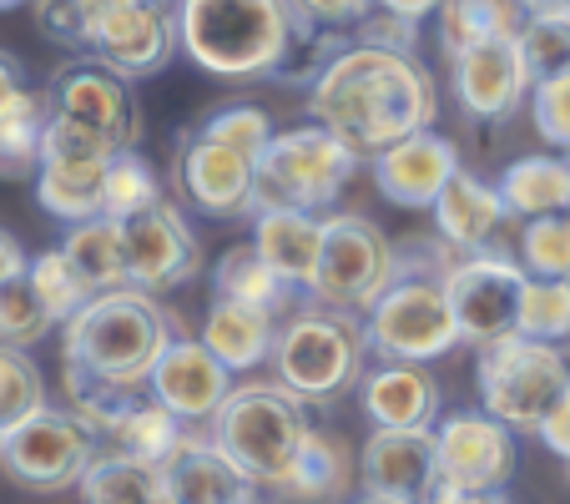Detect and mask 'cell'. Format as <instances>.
I'll return each instance as SVG.
<instances>
[{
  "mask_svg": "<svg viewBox=\"0 0 570 504\" xmlns=\"http://www.w3.org/2000/svg\"><path fill=\"white\" fill-rule=\"evenodd\" d=\"M308 111L318 127H328L358 161H374L394 141L430 131L440 117L434 76L414 51L354 41L328 56L308 87Z\"/></svg>",
  "mask_w": 570,
  "mask_h": 504,
  "instance_id": "obj_1",
  "label": "cell"
},
{
  "mask_svg": "<svg viewBox=\"0 0 570 504\" xmlns=\"http://www.w3.org/2000/svg\"><path fill=\"white\" fill-rule=\"evenodd\" d=\"M177 344L173 318L157 293L111 288L97 293L81 313L61 323L66 394H111V388H147L151 368Z\"/></svg>",
  "mask_w": 570,
  "mask_h": 504,
  "instance_id": "obj_2",
  "label": "cell"
},
{
  "mask_svg": "<svg viewBox=\"0 0 570 504\" xmlns=\"http://www.w3.org/2000/svg\"><path fill=\"white\" fill-rule=\"evenodd\" d=\"M298 26L288 0H177L183 56L223 81L283 71Z\"/></svg>",
  "mask_w": 570,
  "mask_h": 504,
  "instance_id": "obj_3",
  "label": "cell"
},
{
  "mask_svg": "<svg viewBox=\"0 0 570 504\" xmlns=\"http://www.w3.org/2000/svg\"><path fill=\"white\" fill-rule=\"evenodd\" d=\"M207 429L258 490H283L308 439L318 434L308 424V404L293 388H283L278 378L273 384H237Z\"/></svg>",
  "mask_w": 570,
  "mask_h": 504,
  "instance_id": "obj_4",
  "label": "cell"
},
{
  "mask_svg": "<svg viewBox=\"0 0 570 504\" xmlns=\"http://www.w3.org/2000/svg\"><path fill=\"white\" fill-rule=\"evenodd\" d=\"M368 333L358 313L338 308H303L288 323H278V344H273V378L303 398V404H328L348 394L364 378Z\"/></svg>",
  "mask_w": 570,
  "mask_h": 504,
  "instance_id": "obj_5",
  "label": "cell"
},
{
  "mask_svg": "<svg viewBox=\"0 0 570 504\" xmlns=\"http://www.w3.org/2000/svg\"><path fill=\"white\" fill-rule=\"evenodd\" d=\"M474 388L484 414H495L505 429L540 434L546 414L570 388V364L560 344H540L525 333H510L490 348H474Z\"/></svg>",
  "mask_w": 570,
  "mask_h": 504,
  "instance_id": "obj_6",
  "label": "cell"
},
{
  "mask_svg": "<svg viewBox=\"0 0 570 504\" xmlns=\"http://www.w3.org/2000/svg\"><path fill=\"white\" fill-rule=\"evenodd\" d=\"M368 354L384 364H434L450 348H460V323H454L444 273H399L389 293L364 313Z\"/></svg>",
  "mask_w": 570,
  "mask_h": 504,
  "instance_id": "obj_7",
  "label": "cell"
},
{
  "mask_svg": "<svg viewBox=\"0 0 570 504\" xmlns=\"http://www.w3.org/2000/svg\"><path fill=\"white\" fill-rule=\"evenodd\" d=\"M399 273H404L399 268V253L379 223H368L364 213L323 217V253H318V273H313V288H308V298L318 308H338V313H358L364 318L389 293V283Z\"/></svg>",
  "mask_w": 570,
  "mask_h": 504,
  "instance_id": "obj_8",
  "label": "cell"
},
{
  "mask_svg": "<svg viewBox=\"0 0 570 504\" xmlns=\"http://www.w3.org/2000/svg\"><path fill=\"white\" fill-rule=\"evenodd\" d=\"M358 172V157L334 137L328 127L273 131L268 151L258 157V213L263 207H298V213H323L344 192V182Z\"/></svg>",
  "mask_w": 570,
  "mask_h": 504,
  "instance_id": "obj_9",
  "label": "cell"
},
{
  "mask_svg": "<svg viewBox=\"0 0 570 504\" xmlns=\"http://www.w3.org/2000/svg\"><path fill=\"white\" fill-rule=\"evenodd\" d=\"M111 157H117L111 141H101L97 131L76 127V121L51 111V127H46V141H41V167H36V202L51 217H61L66 227L107 217Z\"/></svg>",
  "mask_w": 570,
  "mask_h": 504,
  "instance_id": "obj_10",
  "label": "cell"
},
{
  "mask_svg": "<svg viewBox=\"0 0 570 504\" xmlns=\"http://www.w3.org/2000/svg\"><path fill=\"white\" fill-rule=\"evenodd\" d=\"M101 444L97 434L71 414V408H51L31 414L26 424H16L0 444V470L11 474L21 490L36 494H61V490H81L87 470L97 464Z\"/></svg>",
  "mask_w": 570,
  "mask_h": 504,
  "instance_id": "obj_11",
  "label": "cell"
},
{
  "mask_svg": "<svg viewBox=\"0 0 570 504\" xmlns=\"http://www.w3.org/2000/svg\"><path fill=\"white\" fill-rule=\"evenodd\" d=\"M530 273L520 258L505 253H464L444 268V293H450L460 338L474 348H490L510 333H520V303H525Z\"/></svg>",
  "mask_w": 570,
  "mask_h": 504,
  "instance_id": "obj_12",
  "label": "cell"
},
{
  "mask_svg": "<svg viewBox=\"0 0 570 504\" xmlns=\"http://www.w3.org/2000/svg\"><path fill=\"white\" fill-rule=\"evenodd\" d=\"M434 459L440 484L464 494H505L515 474V429H505L484 408H460L434 424Z\"/></svg>",
  "mask_w": 570,
  "mask_h": 504,
  "instance_id": "obj_13",
  "label": "cell"
},
{
  "mask_svg": "<svg viewBox=\"0 0 570 504\" xmlns=\"http://www.w3.org/2000/svg\"><path fill=\"white\" fill-rule=\"evenodd\" d=\"M121 243H127V268L131 288L141 293H173L203 268V247H197L187 217L173 202H157L147 213L121 223Z\"/></svg>",
  "mask_w": 570,
  "mask_h": 504,
  "instance_id": "obj_14",
  "label": "cell"
},
{
  "mask_svg": "<svg viewBox=\"0 0 570 504\" xmlns=\"http://www.w3.org/2000/svg\"><path fill=\"white\" fill-rule=\"evenodd\" d=\"M51 111L76 127L97 131L101 141H111L117 151H131L137 147V131H141V117H137V101H131V87L127 76L107 71L101 61H81V66H66L61 76L51 81Z\"/></svg>",
  "mask_w": 570,
  "mask_h": 504,
  "instance_id": "obj_15",
  "label": "cell"
},
{
  "mask_svg": "<svg viewBox=\"0 0 570 504\" xmlns=\"http://www.w3.org/2000/svg\"><path fill=\"white\" fill-rule=\"evenodd\" d=\"M87 51L107 71L127 76V81L151 76L173 61V51H183V41H177V11H167V0H131V6H121L107 21L91 26Z\"/></svg>",
  "mask_w": 570,
  "mask_h": 504,
  "instance_id": "obj_16",
  "label": "cell"
},
{
  "mask_svg": "<svg viewBox=\"0 0 570 504\" xmlns=\"http://www.w3.org/2000/svg\"><path fill=\"white\" fill-rule=\"evenodd\" d=\"M233 378L237 374L203 338H177V344L157 358V368H151L147 394L157 398L167 414L183 418L187 429H203V424H213V418L223 414L227 394L237 388Z\"/></svg>",
  "mask_w": 570,
  "mask_h": 504,
  "instance_id": "obj_17",
  "label": "cell"
},
{
  "mask_svg": "<svg viewBox=\"0 0 570 504\" xmlns=\"http://www.w3.org/2000/svg\"><path fill=\"white\" fill-rule=\"evenodd\" d=\"M177 182L187 202L207 217H243L258 213V157L227 147V141L197 131L177 157Z\"/></svg>",
  "mask_w": 570,
  "mask_h": 504,
  "instance_id": "obj_18",
  "label": "cell"
},
{
  "mask_svg": "<svg viewBox=\"0 0 570 504\" xmlns=\"http://www.w3.org/2000/svg\"><path fill=\"white\" fill-rule=\"evenodd\" d=\"M454 71V97L470 117L480 121H500L530 101L535 91V76L525 66V51H520V36H495V41H480L470 51L450 56Z\"/></svg>",
  "mask_w": 570,
  "mask_h": 504,
  "instance_id": "obj_19",
  "label": "cell"
},
{
  "mask_svg": "<svg viewBox=\"0 0 570 504\" xmlns=\"http://www.w3.org/2000/svg\"><path fill=\"white\" fill-rule=\"evenodd\" d=\"M460 172V151H454L450 137L440 131H414V137L394 141L389 151L374 157V182L379 192L389 197L394 207H434L440 192L450 187V177Z\"/></svg>",
  "mask_w": 570,
  "mask_h": 504,
  "instance_id": "obj_20",
  "label": "cell"
},
{
  "mask_svg": "<svg viewBox=\"0 0 570 504\" xmlns=\"http://www.w3.org/2000/svg\"><path fill=\"white\" fill-rule=\"evenodd\" d=\"M161 470V490L173 494L177 504H248L258 500V484L237 470L223 454V444L203 429H187L183 444H177Z\"/></svg>",
  "mask_w": 570,
  "mask_h": 504,
  "instance_id": "obj_21",
  "label": "cell"
},
{
  "mask_svg": "<svg viewBox=\"0 0 570 504\" xmlns=\"http://www.w3.org/2000/svg\"><path fill=\"white\" fill-rule=\"evenodd\" d=\"M358 474H364V490L424 504L440 490L434 429H374L358 454Z\"/></svg>",
  "mask_w": 570,
  "mask_h": 504,
  "instance_id": "obj_22",
  "label": "cell"
},
{
  "mask_svg": "<svg viewBox=\"0 0 570 504\" xmlns=\"http://www.w3.org/2000/svg\"><path fill=\"white\" fill-rule=\"evenodd\" d=\"M358 404L374 429H434L440 384L430 364H379L358 378Z\"/></svg>",
  "mask_w": 570,
  "mask_h": 504,
  "instance_id": "obj_23",
  "label": "cell"
},
{
  "mask_svg": "<svg viewBox=\"0 0 570 504\" xmlns=\"http://www.w3.org/2000/svg\"><path fill=\"white\" fill-rule=\"evenodd\" d=\"M430 213H434V227H440L444 247H454V253H490V243H495V233L505 227L510 207L495 182H480L474 172L460 167Z\"/></svg>",
  "mask_w": 570,
  "mask_h": 504,
  "instance_id": "obj_24",
  "label": "cell"
},
{
  "mask_svg": "<svg viewBox=\"0 0 570 504\" xmlns=\"http://www.w3.org/2000/svg\"><path fill=\"white\" fill-rule=\"evenodd\" d=\"M253 247L293 293H308L323 253V217L298 207H263L253 213Z\"/></svg>",
  "mask_w": 570,
  "mask_h": 504,
  "instance_id": "obj_25",
  "label": "cell"
},
{
  "mask_svg": "<svg viewBox=\"0 0 570 504\" xmlns=\"http://www.w3.org/2000/svg\"><path fill=\"white\" fill-rule=\"evenodd\" d=\"M203 344L213 348L233 374H248V368H258L273 358V344H278V313L213 298V308H207V318H203Z\"/></svg>",
  "mask_w": 570,
  "mask_h": 504,
  "instance_id": "obj_26",
  "label": "cell"
},
{
  "mask_svg": "<svg viewBox=\"0 0 570 504\" xmlns=\"http://www.w3.org/2000/svg\"><path fill=\"white\" fill-rule=\"evenodd\" d=\"M354 449L338 434H313L303 459L293 464V474L283 480V490H273L278 504H338L344 490L354 484Z\"/></svg>",
  "mask_w": 570,
  "mask_h": 504,
  "instance_id": "obj_27",
  "label": "cell"
},
{
  "mask_svg": "<svg viewBox=\"0 0 570 504\" xmlns=\"http://www.w3.org/2000/svg\"><path fill=\"white\" fill-rule=\"evenodd\" d=\"M500 197H505L510 217H556L570 213V161L566 157H520L500 172Z\"/></svg>",
  "mask_w": 570,
  "mask_h": 504,
  "instance_id": "obj_28",
  "label": "cell"
},
{
  "mask_svg": "<svg viewBox=\"0 0 570 504\" xmlns=\"http://www.w3.org/2000/svg\"><path fill=\"white\" fill-rule=\"evenodd\" d=\"M61 253L76 263V273L87 278L91 293L131 288L127 243H121V223H117V217H91V223H71V227H66Z\"/></svg>",
  "mask_w": 570,
  "mask_h": 504,
  "instance_id": "obj_29",
  "label": "cell"
},
{
  "mask_svg": "<svg viewBox=\"0 0 570 504\" xmlns=\"http://www.w3.org/2000/svg\"><path fill=\"white\" fill-rule=\"evenodd\" d=\"M213 293L227 303H248V308H268V313H283L293 298V288L278 278V273L263 263V253L253 243H237L227 247L223 258L213 268Z\"/></svg>",
  "mask_w": 570,
  "mask_h": 504,
  "instance_id": "obj_30",
  "label": "cell"
},
{
  "mask_svg": "<svg viewBox=\"0 0 570 504\" xmlns=\"http://www.w3.org/2000/svg\"><path fill=\"white\" fill-rule=\"evenodd\" d=\"M46 127H51V97L26 87L0 111V177H36Z\"/></svg>",
  "mask_w": 570,
  "mask_h": 504,
  "instance_id": "obj_31",
  "label": "cell"
},
{
  "mask_svg": "<svg viewBox=\"0 0 570 504\" xmlns=\"http://www.w3.org/2000/svg\"><path fill=\"white\" fill-rule=\"evenodd\" d=\"M440 46L444 56H460L480 41L520 31V6L515 0H444L440 11Z\"/></svg>",
  "mask_w": 570,
  "mask_h": 504,
  "instance_id": "obj_32",
  "label": "cell"
},
{
  "mask_svg": "<svg viewBox=\"0 0 570 504\" xmlns=\"http://www.w3.org/2000/svg\"><path fill=\"white\" fill-rule=\"evenodd\" d=\"M161 494V470L141 464L131 454H111L101 449L97 464L81 480V500L87 504H151Z\"/></svg>",
  "mask_w": 570,
  "mask_h": 504,
  "instance_id": "obj_33",
  "label": "cell"
},
{
  "mask_svg": "<svg viewBox=\"0 0 570 504\" xmlns=\"http://www.w3.org/2000/svg\"><path fill=\"white\" fill-rule=\"evenodd\" d=\"M520 51L535 81L570 71V6H550V11H525L520 21Z\"/></svg>",
  "mask_w": 570,
  "mask_h": 504,
  "instance_id": "obj_34",
  "label": "cell"
},
{
  "mask_svg": "<svg viewBox=\"0 0 570 504\" xmlns=\"http://www.w3.org/2000/svg\"><path fill=\"white\" fill-rule=\"evenodd\" d=\"M46 408V378L36 358L16 344H0V434H11Z\"/></svg>",
  "mask_w": 570,
  "mask_h": 504,
  "instance_id": "obj_35",
  "label": "cell"
},
{
  "mask_svg": "<svg viewBox=\"0 0 570 504\" xmlns=\"http://www.w3.org/2000/svg\"><path fill=\"white\" fill-rule=\"evenodd\" d=\"M26 278H31V288L41 293L46 313H51L56 323H66L71 313H81L91 298H97V293L87 288V278L76 273V263L66 258L61 247H46V253H36L31 268H26Z\"/></svg>",
  "mask_w": 570,
  "mask_h": 504,
  "instance_id": "obj_36",
  "label": "cell"
},
{
  "mask_svg": "<svg viewBox=\"0 0 570 504\" xmlns=\"http://www.w3.org/2000/svg\"><path fill=\"white\" fill-rule=\"evenodd\" d=\"M520 268L530 278L570 283V213L525 223V233H520Z\"/></svg>",
  "mask_w": 570,
  "mask_h": 504,
  "instance_id": "obj_37",
  "label": "cell"
},
{
  "mask_svg": "<svg viewBox=\"0 0 570 504\" xmlns=\"http://www.w3.org/2000/svg\"><path fill=\"white\" fill-rule=\"evenodd\" d=\"M161 202V187H157V172H151V161L137 157V147L131 151H117L107 167V217H117V223H127V217L147 213V207Z\"/></svg>",
  "mask_w": 570,
  "mask_h": 504,
  "instance_id": "obj_38",
  "label": "cell"
},
{
  "mask_svg": "<svg viewBox=\"0 0 570 504\" xmlns=\"http://www.w3.org/2000/svg\"><path fill=\"white\" fill-rule=\"evenodd\" d=\"M51 328H56V318L46 313L41 293L31 288V278H26V273L0 288V344L31 348V344H41Z\"/></svg>",
  "mask_w": 570,
  "mask_h": 504,
  "instance_id": "obj_39",
  "label": "cell"
},
{
  "mask_svg": "<svg viewBox=\"0 0 570 504\" xmlns=\"http://www.w3.org/2000/svg\"><path fill=\"white\" fill-rule=\"evenodd\" d=\"M520 333L540 344H566L570 338V283L530 278L525 303H520Z\"/></svg>",
  "mask_w": 570,
  "mask_h": 504,
  "instance_id": "obj_40",
  "label": "cell"
},
{
  "mask_svg": "<svg viewBox=\"0 0 570 504\" xmlns=\"http://www.w3.org/2000/svg\"><path fill=\"white\" fill-rule=\"evenodd\" d=\"M530 117H535V131L550 147L570 151V71L535 81V91H530Z\"/></svg>",
  "mask_w": 570,
  "mask_h": 504,
  "instance_id": "obj_41",
  "label": "cell"
},
{
  "mask_svg": "<svg viewBox=\"0 0 570 504\" xmlns=\"http://www.w3.org/2000/svg\"><path fill=\"white\" fill-rule=\"evenodd\" d=\"M203 131L237 151H248V157H263L273 141V121H268V111H258V107H223L217 117L203 121Z\"/></svg>",
  "mask_w": 570,
  "mask_h": 504,
  "instance_id": "obj_42",
  "label": "cell"
},
{
  "mask_svg": "<svg viewBox=\"0 0 570 504\" xmlns=\"http://www.w3.org/2000/svg\"><path fill=\"white\" fill-rule=\"evenodd\" d=\"M288 6L313 31H348V26H364L374 16L379 0H288Z\"/></svg>",
  "mask_w": 570,
  "mask_h": 504,
  "instance_id": "obj_43",
  "label": "cell"
},
{
  "mask_svg": "<svg viewBox=\"0 0 570 504\" xmlns=\"http://www.w3.org/2000/svg\"><path fill=\"white\" fill-rule=\"evenodd\" d=\"M31 6H36V26H41L51 41L87 51V31H81V16H76L71 0H31Z\"/></svg>",
  "mask_w": 570,
  "mask_h": 504,
  "instance_id": "obj_44",
  "label": "cell"
},
{
  "mask_svg": "<svg viewBox=\"0 0 570 504\" xmlns=\"http://www.w3.org/2000/svg\"><path fill=\"white\" fill-rule=\"evenodd\" d=\"M414 26H420V21H404V16L379 11V16H368V21H364V41L394 46V51H414Z\"/></svg>",
  "mask_w": 570,
  "mask_h": 504,
  "instance_id": "obj_45",
  "label": "cell"
},
{
  "mask_svg": "<svg viewBox=\"0 0 570 504\" xmlns=\"http://www.w3.org/2000/svg\"><path fill=\"white\" fill-rule=\"evenodd\" d=\"M540 444L570 464V388L560 394V404L546 414V424H540Z\"/></svg>",
  "mask_w": 570,
  "mask_h": 504,
  "instance_id": "obj_46",
  "label": "cell"
},
{
  "mask_svg": "<svg viewBox=\"0 0 570 504\" xmlns=\"http://www.w3.org/2000/svg\"><path fill=\"white\" fill-rule=\"evenodd\" d=\"M26 268H31V258H26L21 243H16V237L6 233V227H0V288H6L11 278H21Z\"/></svg>",
  "mask_w": 570,
  "mask_h": 504,
  "instance_id": "obj_47",
  "label": "cell"
},
{
  "mask_svg": "<svg viewBox=\"0 0 570 504\" xmlns=\"http://www.w3.org/2000/svg\"><path fill=\"white\" fill-rule=\"evenodd\" d=\"M444 0H379V11L389 16H404V21H424V16H434Z\"/></svg>",
  "mask_w": 570,
  "mask_h": 504,
  "instance_id": "obj_48",
  "label": "cell"
},
{
  "mask_svg": "<svg viewBox=\"0 0 570 504\" xmlns=\"http://www.w3.org/2000/svg\"><path fill=\"white\" fill-rule=\"evenodd\" d=\"M21 91H26V81H21V66H16L11 56L0 51V111L11 107V101L21 97Z\"/></svg>",
  "mask_w": 570,
  "mask_h": 504,
  "instance_id": "obj_49",
  "label": "cell"
},
{
  "mask_svg": "<svg viewBox=\"0 0 570 504\" xmlns=\"http://www.w3.org/2000/svg\"><path fill=\"white\" fill-rule=\"evenodd\" d=\"M76 16H81V31H91L97 21H107L111 11H121V6H131V0H71Z\"/></svg>",
  "mask_w": 570,
  "mask_h": 504,
  "instance_id": "obj_50",
  "label": "cell"
},
{
  "mask_svg": "<svg viewBox=\"0 0 570 504\" xmlns=\"http://www.w3.org/2000/svg\"><path fill=\"white\" fill-rule=\"evenodd\" d=\"M424 504H515V500H505V494H464V490H434Z\"/></svg>",
  "mask_w": 570,
  "mask_h": 504,
  "instance_id": "obj_51",
  "label": "cell"
},
{
  "mask_svg": "<svg viewBox=\"0 0 570 504\" xmlns=\"http://www.w3.org/2000/svg\"><path fill=\"white\" fill-rule=\"evenodd\" d=\"M348 504H414V500H399V494H379V490H364L358 500H348Z\"/></svg>",
  "mask_w": 570,
  "mask_h": 504,
  "instance_id": "obj_52",
  "label": "cell"
},
{
  "mask_svg": "<svg viewBox=\"0 0 570 504\" xmlns=\"http://www.w3.org/2000/svg\"><path fill=\"white\" fill-rule=\"evenodd\" d=\"M520 11H550V6H570V0H515Z\"/></svg>",
  "mask_w": 570,
  "mask_h": 504,
  "instance_id": "obj_53",
  "label": "cell"
},
{
  "mask_svg": "<svg viewBox=\"0 0 570 504\" xmlns=\"http://www.w3.org/2000/svg\"><path fill=\"white\" fill-rule=\"evenodd\" d=\"M16 6H26V0H0V11H16Z\"/></svg>",
  "mask_w": 570,
  "mask_h": 504,
  "instance_id": "obj_54",
  "label": "cell"
},
{
  "mask_svg": "<svg viewBox=\"0 0 570 504\" xmlns=\"http://www.w3.org/2000/svg\"><path fill=\"white\" fill-rule=\"evenodd\" d=\"M151 504H177V500H173V494H167V490H161V494H157V500H151Z\"/></svg>",
  "mask_w": 570,
  "mask_h": 504,
  "instance_id": "obj_55",
  "label": "cell"
},
{
  "mask_svg": "<svg viewBox=\"0 0 570 504\" xmlns=\"http://www.w3.org/2000/svg\"><path fill=\"white\" fill-rule=\"evenodd\" d=\"M0 444H6V434H0Z\"/></svg>",
  "mask_w": 570,
  "mask_h": 504,
  "instance_id": "obj_56",
  "label": "cell"
},
{
  "mask_svg": "<svg viewBox=\"0 0 570 504\" xmlns=\"http://www.w3.org/2000/svg\"><path fill=\"white\" fill-rule=\"evenodd\" d=\"M248 504H258V500H248Z\"/></svg>",
  "mask_w": 570,
  "mask_h": 504,
  "instance_id": "obj_57",
  "label": "cell"
}]
</instances>
